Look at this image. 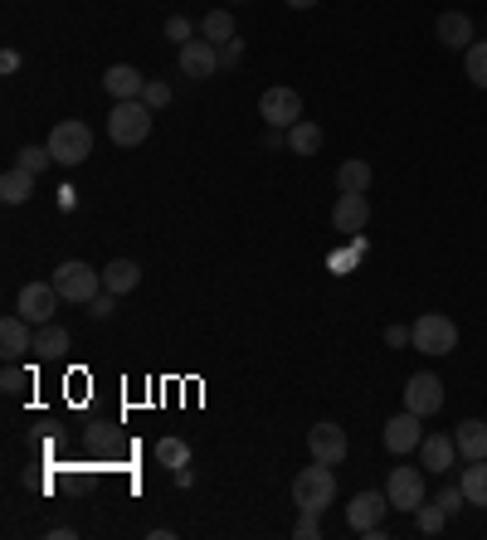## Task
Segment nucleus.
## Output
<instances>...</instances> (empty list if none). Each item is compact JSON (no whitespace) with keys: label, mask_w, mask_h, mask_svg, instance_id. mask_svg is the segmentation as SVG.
<instances>
[{"label":"nucleus","mask_w":487,"mask_h":540,"mask_svg":"<svg viewBox=\"0 0 487 540\" xmlns=\"http://www.w3.org/2000/svg\"><path fill=\"white\" fill-rule=\"evenodd\" d=\"M103 288L117 292V297H122V292H137L142 288V268H137L132 258H113V263L103 268Z\"/></svg>","instance_id":"obj_19"},{"label":"nucleus","mask_w":487,"mask_h":540,"mask_svg":"<svg viewBox=\"0 0 487 540\" xmlns=\"http://www.w3.org/2000/svg\"><path fill=\"white\" fill-rule=\"evenodd\" d=\"M434 502L453 516V511H463V506H468V497H463V487H439V497H434Z\"/></svg>","instance_id":"obj_36"},{"label":"nucleus","mask_w":487,"mask_h":540,"mask_svg":"<svg viewBox=\"0 0 487 540\" xmlns=\"http://www.w3.org/2000/svg\"><path fill=\"white\" fill-rule=\"evenodd\" d=\"M332 224H337V234H361L371 224V200L366 195H341L337 210H332Z\"/></svg>","instance_id":"obj_16"},{"label":"nucleus","mask_w":487,"mask_h":540,"mask_svg":"<svg viewBox=\"0 0 487 540\" xmlns=\"http://www.w3.org/2000/svg\"><path fill=\"white\" fill-rule=\"evenodd\" d=\"M385 506H390V497H380V492H356V497L346 502V526H351L356 536H366V531L380 526Z\"/></svg>","instance_id":"obj_11"},{"label":"nucleus","mask_w":487,"mask_h":540,"mask_svg":"<svg viewBox=\"0 0 487 540\" xmlns=\"http://www.w3.org/2000/svg\"><path fill=\"white\" fill-rule=\"evenodd\" d=\"M453 443H458V458H487V424L483 419H463L458 433H453Z\"/></svg>","instance_id":"obj_20"},{"label":"nucleus","mask_w":487,"mask_h":540,"mask_svg":"<svg viewBox=\"0 0 487 540\" xmlns=\"http://www.w3.org/2000/svg\"><path fill=\"white\" fill-rule=\"evenodd\" d=\"M44 146L54 151V166H83V161L93 156V132H88V122L69 117V122H59V127L49 132Z\"/></svg>","instance_id":"obj_5"},{"label":"nucleus","mask_w":487,"mask_h":540,"mask_svg":"<svg viewBox=\"0 0 487 540\" xmlns=\"http://www.w3.org/2000/svg\"><path fill=\"white\" fill-rule=\"evenodd\" d=\"M108 137H113V146H142L151 137V108L142 98L113 103V112H108Z\"/></svg>","instance_id":"obj_3"},{"label":"nucleus","mask_w":487,"mask_h":540,"mask_svg":"<svg viewBox=\"0 0 487 540\" xmlns=\"http://www.w3.org/2000/svg\"><path fill=\"white\" fill-rule=\"evenodd\" d=\"M463 73L473 78V88L487 93V39H473V44L463 49Z\"/></svg>","instance_id":"obj_26"},{"label":"nucleus","mask_w":487,"mask_h":540,"mask_svg":"<svg viewBox=\"0 0 487 540\" xmlns=\"http://www.w3.org/2000/svg\"><path fill=\"white\" fill-rule=\"evenodd\" d=\"M458 487H463L468 506H487V458H473L463 468V477H458Z\"/></svg>","instance_id":"obj_24"},{"label":"nucleus","mask_w":487,"mask_h":540,"mask_svg":"<svg viewBox=\"0 0 487 540\" xmlns=\"http://www.w3.org/2000/svg\"><path fill=\"white\" fill-rule=\"evenodd\" d=\"M117 312V292H98V297H93V302H88V317H93V322H108V317H113Z\"/></svg>","instance_id":"obj_34"},{"label":"nucleus","mask_w":487,"mask_h":540,"mask_svg":"<svg viewBox=\"0 0 487 540\" xmlns=\"http://www.w3.org/2000/svg\"><path fill=\"white\" fill-rule=\"evenodd\" d=\"M156 463H161V468H190V448L186 443H181V438H161V443H156Z\"/></svg>","instance_id":"obj_29"},{"label":"nucleus","mask_w":487,"mask_h":540,"mask_svg":"<svg viewBox=\"0 0 487 540\" xmlns=\"http://www.w3.org/2000/svg\"><path fill=\"white\" fill-rule=\"evenodd\" d=\"M410 346L424 351V356H449V351H458V322L444 317V312H424L410 326Z\"/></svg>","instance_id":"obj_4"},{"label":"nucleus","mask_w":487,"mask_h":540,"mask_svg":"<svg viewBox=\"0 0 487 540\" xmlns=\"http://www.w3.org/2000/svg\"><path fill=\"white\" fill-rule=\"evenodd\" d=\"M346 429L341 424H332V419H322V424H312V433H307V453H312V463H327V468H337L341 458H346Z\"/></svg>","instance_id":"obj_10"},{"label":"nucleus","mask_w":487,"mask_h":540,"mask_svg":"<svg viewBox=\"0 0 487 540\" xmlns=\"http://www.w3.org/2000/svg\"><path fill=\"white\" fill-rule=\"evenodd\" d=\"M405 409L419 414V419L439 414V409H444V380H439V375H429V370L410 375V380H405Z\"/></svg>","instance_id":"obj_9"},{"label":"nucleus","mask_w":487,"mask_h":540,"mask_svg":"<svg viewBox=\"0 0 487 540\" xmlns=\"http://www.w3.org/2000/svg\"><path fill=\"white\" fill-rule=\"evenodd\" d=\"M453 463H458V443H453V433H424V443H419V468L434 472V477H444Z\"/></svg>","instance_id":"obj_12"},{"label":"nucleus","mask_w":487,"mask_h":540,"mask_svg":"<svg viewBox=\"0 0 487 540\" xmlns=\"http://www.w3.org/2000/svg\"><path fill=\"white\" fill-rule=\"evenodd\" d=\"M410 341V326H385V346H405Z\"/></svg>","instance_id":"obj_38"},{"label":"nucleus","mask_w":487,"mask_h":540,"mask_svg":"<svg viewBox=\"0 0 487 540\" xmlns=\"http://www.w3.org/2000/svg\"><path fill=\"white\" fill-rule=\"evenodd\" d=\"M434 35H439L444 49H468V44H473V20H468L463 10H444L439 25H434Z\"/></svg>","instance_id":"obj_18"},{"label":"nucleus","mask_w":487,"mask_h":540,"mask_svg":"<svg viewBox=\"0 0 487 540\" xmlns=\"http://www.w3.org/2000/svg\"><path fill=\"white\" fill-rule=\"evenodd\" d=\"M200 35L210 39V44H229V39H234V15H229V10H210V15L200 20Z\"/></svg>","instance_id":"obj_27"},{"label":"nucleus","mask_w":487,"mask_h":540,"mask_svg":"<svg viewBox=\"0 0 487 540\" xmlns=\"http://www.w3.org/2000/svg\"><path fill=\"white\" fill-rule=\"evenodd\" d=\"M142 103H147L151 112H161L166 103H171V83H161V78H147V88H142Z\"/></svg>","instance_id":"obj_31"},{"label":"nucleus","mask_w":487,"mask_h":540,"mask_svg":"<svg viewBox=\"0 0 487 540\" xmlns=\"http://www.w3.org/2000/svg\"><path fill=\"white\" fill-rule=\"evenodd\" d=\"M293 502H298V511H327V506L337 502V472L327 468V463H312V468H302L298 477H293Z\"/></svg>","instance_id":"obj_2"},{"label":"nucleus","mask_w":487,"mask_h":540,"mask_svg":"<svg viewBox=\"0 0 487 540\" xmlns=\"http://www.w3.org/2000/svg\"><path fill=\"white\" fill-rule=\"evenodd\" d=\"M59 205H64V210H74V205H78V190H74V185H59Z\"/></svg>","instance_id":"obj_39"},{"label":"nucleus","mask_w":487,"mask_h":540,"mask_svg":"<svg viewBox=\"0 0 487 540\" xmlns=\"http://www.w3.org/2000/svg\"><path fill=\"white\" fill-rule=\"evenodd\" d=\"M25 385H30V370H20V365L10 360L5 375H0V390H5V395H25Z\"/></svg>","instance_id":"obj_32"},{"label":"nucleus","mask_w":487,"mask_h":540,"mask_svg":"<svg viewBox=\"0 0 487 540\" xmlns=\"http://www.w3.org/2000/svg\"><path fill=\"white\" fill-rule=\"evenodd\" d=\"M30 195H35V171L10 166V171L0 176V200H5V205H25Z\"/></svg>","instance_id":"obj_22"},{"label":"nucleus","mask_w":487,"mask_h":540,"mask_svg":"<svg viewBox=\"0 0 487 540\" xmlns=\"http://www.w3.org/2000/svg\"><path fill=\"white\" fill-rule=\"evenodd\" d=\"M103 88H108V98H113V103H127V98H142L147 78L132 69V64H113V69L103 73Z\"/></svg>","instance_id":"obj_17"},{"label":"nucleus","mask_w":487,"mask_h":540,"mask_svg":"<svg viewBox=\"0 0 487 540\" xmlns=\"http://www.w3.org/2000/svg\"><path fill=\"white\" fill-rule=\"evenodd\" d=\"M444 521H449V511L439 502H419V511H414V531H419V536H439Z\"/></svg>","instance_id":"obj_28"},{"label":"nucleus","mask_w":487,"mask_h":540,"mask_svg":"<svg viewBox=\"0 0 487 540\" xmlns=\"http://www.w3.org/2000/svg\"><path fill=\"white\" fill-rule=\"evenodd\" d=\"M283 5H293V10H312L317 0H283Z\"/></svg>","instance_id":"obj_40"},{"label":"nucleus","mask_w":487,"mask_h":540,"mask_svg":"<svg viewBox=\"0 0 487 540\" xmlns=\"http://www.w3.org/2000/svg\"><path fill=\"white\" fill-rule=\"evenodd\" d=\"M293 536H298V540H317V536H322V521H317V511H302L298 526H293Z\"/></svg>","instance_id":"obj_35"},{"label":"nucleus","mask_w":487,"mask_h":540,"mask_svg":"<svg viewBox=\"0 0 487 540\" xmlns=\"http://www.w3.org/2000/svg\"><path fill=\"white\" fill-rule=\"evenodd\" d=\"M288 146H293L298 156H317V151H322V127L302 117L298 127H288Z\"/></svg>","instance_id":"obj_25"},{"label":"nucleus","mask_w":487,"mask_h":540,"mask_svg":"<svg viewBox=\"0 0 487 540\" xmlns=\"http://www.w3.org/2000/svg\"><path fill=\"white\" fill-rule=\"evenodd\" d=\"M59 292H54V283H25L20 288V297H15V312L25 317L30 326H49L54 322V312H59Z\"/></svg>","instance_id":"obj_8"},{"label":"nucleus","mask_w":487,"mask_h":540,"mask_svg":"<svg viewBox=\"0 0 487 540\" xmlns=\"http://www.w3.org/2000/svg\"><path fill=\"white\" fill-rule=\"evenodd\" d=\"M161 30H166L171 44H190V39H195V25H190L186 15H166V25H161Z\"/></svg>","instance_id":"obj_33"},{"label":"nucleus","mask_w":487,"mask_h":540,"mask_svg":"<svg viewBox=\"0 0 487 540\" xmlns=\"http://www.w3.org/2000/svg\"><path fill=\"white\" fill-rule=\"evenodd\" d=\"M181 73L186 78H215L220 73V44H210V39L181 44Z\"/></svg>","instance_id":"obj_13"},{"label":"nucleus","mask_w":487,"mask_h":540,"mask_svg":"<svg viewBox=\"0 0 487 540\" xmlns=\"http://www.w3.org/2000/svg\"><path fill=\"white\" fill-rule=\"evenodd\" d=\"M385 497L395 511H419V502H429V492H424V468H390L385 477Z\"/></svg>","instance_id":"obj_7"},{"label":"nucleus","mask_w":487,"mask_h":540,"mask_svg":"<svg viewBox=\"0 0 487 540\" xmlns=\"http://www.w3.org/2000/svg\"><path fill=\"white\" fill-rule=\"evenodd\" d=\"M69 346H74V336H69V331H64V326H39L35 331V356L39 360H64L69 356Z\"/></svg>","instance_id":"obj_21"},{"label":"nucleus","mask_w":487,"mask_h":540,"mask_svg":"<svg viewBox=\"0 0 487 540\" xmlns=\"http://www.w3.org/2000/svg\"><path fill=\"white\" fill-rule=\"evenodd\" d=\"M54 292L64 297V302H74V307H88L98 292H103V273L93 268V263H83V258H69V263H59L54 268Z\"/></svg>","instance_id":"obj_1"},{"label":"nucleus","mask_w":487,"mask_h":540,"mask_svg":"<svg viewBox=\"0 0 487 540\" xmlns=\"http://www.w3.org/2000/svg\"><path fill=\"white\" fill-rule=\"evenodd\" d=\"M259 117L268 122V127H298V122H302V93H298V88H288V83L263 88Z\"/></svg>","instance_id":"obj_6"},{"label":"nucleus","mask_w":487,"mask_h":540,"mask_svg":"<svg viewBox=\"0 0 487 540\" xmlns=\"http://www.w3.org/2000/svg\"><path fill=\"white\" fill-rule=\"evenodd\" d=\"M15 166H25V171H49V166H54V151H49V146H25V151H20V156H15Z\"/></svg>","instance_id":"obj_30"},{"label":"nucleus","mask_w":487,"mask_h":540,"mask_svg":"<svg viewBox=\"0 0 487 540\" xmlns=\"http://www.w3.org/2000/svg\"><path fill=\"white\" fill-rule=\"evenodd\" d=\"M337 190L341 195H366L371 190V161H341L337 166Z\"/></svg>","instance_id":"obj_23"},{"label":"nucleus","mask_w":487,"mask_h":540,"mask_svg":"<svg viewBox=\"0 0 487 540\" xmlns=\"http://www.w3.org/2000/svg\"><path fill=\"white\" fill-rule=\"evenodd\" d=\"M25 351H35V336H30V322H25L20 312H10V317L0 322V356H5V360H20Z\"/></svg>","instance_id":"obj_15"},{"label":"nucleus","mask_w":487,"mask_h":540,"mask_svg":"<svg viewBox=\"0 0 487 540\" xmlns=\"http://www.w3.org/2000/svg\"><path fill=\"white\" fill-rule=\"evenodd\" d=\"M380 438H385V448H390L395 458H405V453H414V448L424 443V433H419V414H410V409H405V414L385 419V433H380Z\"/></svg>","instance_id":"obj_14"},{"label":"nucleus","mask_w":487,"mask_h":540,"mask_svg":"<svg viewBox=\"0 0 487 540\" xmlns=\"http://www.w3.org/2000/svg\"><path fill=\"white\" fill-rule=\"evenodd\" d=\"M239 59H244V44H239V39H229L225 49H220V64H225V69H234Z\"/></svg>","instance_id":"obj_37"}]
</instances>
